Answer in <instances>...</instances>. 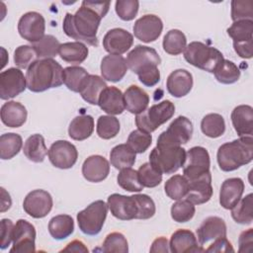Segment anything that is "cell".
I'll return each mask as SVG.
<instances>
[{"instance_id": "6da1fadb", "label": "cell", "mask_w": 253, "mask_h": 253, "mask_svg": "<svg viewBox=\"0 0 253 253\" xmlns=\"http://www.w3.org/2000/svg\"><path fill=\"white\" fill-rule=\"evenodd\" d=\"M110 5V2L84 0L75 14L66 13L62 24L63 32L77 42L97 46L98 28L109 12Z\"/></svg>"}, {"instance_id": "7a4b0ae2", "label": "cell", "mask_w": 253, "mask_h": 253, "mask_svg": "<svg viewBox=\"0 0 253 253\" xmlns=\"http://www.w3.org/2000/svg\"><path fill=\"white\" fill-rule=\"evenodd\" d=\"M27 88L32 92H43L63 84V68L52 58L36 60L26 72Z\"/></svg>"}, {"instance_id": "3957f363", "label": "cell", "mask_w": 253, "mask_h": 253, "mask_svg": "<svg viewBox=\"0 0 253 253\" xmlns=\"http://www.w3.org/2000/svg\"><path fill=\"white\" fill-rule=\"evenodd\" d=\"M216 159L219 168L230 172L250 163L253 159V138L242 136L230 142H225L218 147Z\"/></svg>"}, {"instance_id": "277c9868", "label": "cell", "mask_w": 253, "mask_h": 253, "mask_svg": "<svg viewBox=\"0 0 253 253\" xmlns=\"http://www.w3.org/2000/svg\"><path fill=\"white\" fill-rule=\"evenodd\" d=\"M186 153L181 146L156 145L149 154V163L161 174H173L185 165Z\"/></svg>"}, {"instance_id": "5b68a950", "label": "cell", "mask_w": 253, "mask_h": 253, "mask_svg": "<svg viewBox=\"0 0 253 253\" xmlns=\"http://www.w3.org/2000/svg\"><path fill=\"white\" fill-rule=\"evenodd\" d=\"M184 58L191 65L211 73H213L224 59L217 48L201 42H190L184 50Z\"/></svg>"}, {"instance_id": "8992f818", "label": "cell", "mask_w": 253, "mask_h": 253, "mask_svg": "<svg viewBox=\"0 0 253 253\" xmlns=\"http://www.w3.org/2000/svg\"><path fill=\"white\" fill-rule=\"evenodd\" d=\"M175 114V106L169 100L152 105L142 113L136 115L135 125L138 129L151 133L161 125L169 121Z\"/></svg>"}, {"instance_id": "52a82bcc", "label": "cell", "mask_w": 253, "mask_h": 253, "mask_svg": "<svg viewBox=\"0 0 253 253\" xmlns=\"http://www.w3.org/2000/svg\"><path fill=\"white\" fill-rule=\"evenodd\" d=\"M108 209V205L102 200L91 203L86 209L77 213L79 229L86 235L99 234L105 223Z\"/></svg>"}, {"instance_id": "ba28073f", "label": "cell", "mask_w": 253, "mask_h": 253, "mask_svg": "<svg viewBox=\"0 0 253 253\" xmlns=\"http://www.w3.org/2000/svg\"><path fill=\"white\" fill-rule=\"evenodd\" d=\"M193 124L184 116L177 117L168 126V128L160 133L157 138L156 145L181 146L190 141L193 134Z\"/></svg>"}, {"instance_id": "9c48e42d", "label": "cell", "mask_w": 253, "mask_h": 253, "mask_svg": "<svg viewBox=\"0 0 253 253\" xmlns=\"http://www.w3.org/2000/svg\"><path fill=\"white\" fill-rule=\"evenodd\" d=\"M186 165H184L183 176L188 180H196L211 176V159L208 150L203 146H194L186 153Z\"/></svg>"}, {"instance_id": "30bf717a", "label": "cell", "mask_w": 253, "mask_h": 253, "mask_svg": "<svg viewBox=\"0 0 253 253\" xmlns=\"http://www.w3.org/2000/svg\"><path fill=\"white\" fill-rule=\"evenodd\" d=\"M126 60L127 67L135 74L152 67H158L161 63V58L154 48L140 44L128 52Z\"/></svg>"}, {"instance_id": "8fae6325", "label": "cell", "mask_w": 253, "mask_h": 253, "mask_svg": "<svg viewBox=\"0 0 253 253\" xmlns=\"http://www.w3.org/2000/svg\"><path fill=\"white\" fill-rule=\"evenodd\" d=\"M111 213L121 220L138 219L139 208L135 195L125 196L121 194H112L107 201Z\"/></svg>"}, {"instance_id": "7c38bea8", "label": "cell", "mask_w": 253, "mask_h": 253, "mask_svg": "<svg viewBox=\"0 0 253 253\" xmlns=\"http://www.w3.org/2000/svg\"><path fill=\"white\" fill-rule=\"evenodd\" d=\"M36 228L26 219L16 221L13 229V246L10 253H30L36 251Z\"/></svg>"}, {"instance_id": "4fadbf2b", "label": "cell", "mask_w": 253, "mask_h": 253, "mask_svg": "<svg viewBox=\"0 0 253 253\" xmlns=\"http://www.w3.org/2000/svg\"><path fill=\"white\" fill-rule=\"evenodd\" d=\"M18 32L24 40L31 43L39 42L45 36V20L43 16L35 11L25 13L18 22Z\"/></svg>"}, {"instance_id": "5bb4252c", "label": "cell", "mask_w": 253, "mask_h": 253, "mask_svg": "<svg viewBox=\"0 0 253 253\" xmlns=\"http://www.w3.org/2000/svg\"><path fill=\"white\" fill-rule=\"evenodd\" d=\"M27 88V80L20 68L11 67L0 73V98L12 99Z\"/></svg>"}, {"instance_id": "9a60e30c", "label": "cell", "mask_w": 253, "mask_h": 253, "mask_svg": "<svg viewBox=\"0 0 253 253\" xmlns=\"http://www.w3.org/2000/svg\"><path fill=\"white\" fill-rule=\"evenodd\" d=\"M50 163L59 169H69L77 161L78 151L74 144L67 140L54 141L47 152Z\"/></svg>"}, {"instance_id": "2e32d148", "label": "cell", "mask_w": 253, "mask_h": 253, "mask_svg": "<svg viewBox=\"0 0 253 253\" xmlns=\"http://www.w3.org/2000/svg\"><path fill=\"white\" fill-rule=\"evenodd\" d=\"M53 201L51 195L42 189L30 192L23 202V209L34 218H42L51 211Z\"/></svg>"}, {"instance_id": "e0dca14e", "label": "cell", "mask_w": 253, "mask_h": 253, "mask_svg": "<svg viewBox=\"0 0 253 253\" xmlns=\"http://www.w3.org/2000/svg\"><path fill=\"white\" fill-rule=\"evenodd\" d=\"M132 29L134 37L147 43L156 41L160 37L163 30V23L158 16L146 14L135 21Z\"/></svg>"}, {"instance_id": "ac0fdd59", "label": "cell", "mask_w": 253, "mask_h": 253, "mask_svg": "<svg viewBox=\"0 0 253 253\" xmlns=\"http://www.w3.org/2000/svg\"><path fill=\"white\" fill-rule=\"evenodd\" d=\"M133 43V36L125 29L115 28L107 32L103 39V47L110 54L121 55Z\"/></svg>"}, {"instance_id": "d6986e66", "label": "cell", "mask_w": 253, "mask_h": 253, "mask_svg": "<svg viewBox=\"0 0 253 253\" xmlns=\"http://www.w3.org/2000/svg\"><path fill=\"white\" fill-rule=\"evenodd\" d=\"M110 173L109 161L101 155H91L85 159L82 165V175L92 183L104 181Z\"/></svg>"}, {"instance_id": "ffe728a7", "label": "cell", "mask_w": 253, "mask_h": 253, "mask_svg": "<svg viewBox=\"0 0 253 253\" xmlns=\"http://www.w3.org/2000/svg\"><path fill=\"white\" fill-rule=\"evenodd\" d=\"M226 224L221 217L209 216L197 229L198 242L201 246L219 237L226 236Z\"/></svg>"}, {"instance_id": "44dd1931", "label": "cell", "mask_w": 253, "mask_h": 253, "mask_svg": "<svg viewBox=\"0 0 253 253\" xmlns=\"http://www.w3.org/2000/svg\"><path fill=\"white\" fill-rule=\"evenodd\" d=\"M126 60L122 55L109 54L103 57L101 61L102 78L110 82L121 81L127 71Z\"/></svg>"}, {"instance_id": "7402d4cb", "label": "cell", "mask_w": 253, "mask_h": 253, "mask_svg": "<svg viewBox=\"0 0 253 253\" xmlns=\"http://www.w3.org/2000/svg\"><path fill=\"white\" fill-rule=\"evenodd\" d=\"M244 182L241 178L226 179L220 187L219 204L225 210H231L241 199L244 192Z\"/></svg>"}, {"instance_id": "603a6c76", "label": "cell", "mask_w": 253, "mask_h": 253, "mask_svg": "<svg viewBox=\"0 0 253 253\" xmlns=\"http://www.w3.org/2000/svg\"><path fill=\"white\" fill-rule=\"evenodd\" d=\"M170 251L173 253L204 252L205 249L198 243L195 234L189 229H178L171 235L169 242Z\"/></svg>"}, {"instance_id": "cb8c5ba5", "label": "cell", "mask_w": 253, "mask_h": 253, "mask_svg": "<svg viewBox=\"0 0 253 253\" xmlns=\"http://www.w3.org/2000/svg\"><path fill=\"white\" fill-rule=\"evenodd\" d=\"M193 87V76L186 69H176L167 77L166 88L175 98H182L190 93Z\"/></svg>"}, {"instance_id": "d4e9b609", "label": "cell", "mask_w": 253, "mask_h": 253, "mask_svg": "<svg viewBox=\"0 0 253 253\" xmlns=\"http://www.w3.org/2000/svg\"><path fill=\"white\" fill-rule=\"evenodd\" d=\"M98 105L110 116L121 115L126 109L124 94L119 88L115 86H107L102 91L99 97Z\"/></svg>"}, {"instance_id": "484cf974", "label": "cell", "mask_w": 253, "mask_h": 253, "mask_svg": "<svg viewBox=\"0 0 253 253\" xmlns=\"http://www.w3.org/2000/svg\"><path fill=\"white\" fill-rule=\"evenodd\" d=\"M231 122L234 130L242 136H252L253 133V109L249 105H239L231 113Z\"/></svg>"}, {"instance_id": "4316f807", "label": "cell", "mask_w": 253, "mask_h": 253, "mask_svg": "<svg viewBox=\"0 0 253 253\" xmlns=\"http://www.w3.org/2000/svg\"><path fill=\"white\" fill-rule=\"evenodd\" d=\"M0 115L2 123L8 127H20L26 123L28 112L20 102L8 101L2 105Z\"/></svg>"}, {"instance_id": "83f0119b", "label": "cell", "mask_w": 253, "mask_h": 253, "mask_svg": "<svg viewBox=\"0 0 253 253\" xmlns=\"http://www.w3.org/2000/svg\"><path fill=\"white\" fill-rule=\"evenodd\" d=\"M189 182L188 194L185 197L194 205H202L209 202L212 196L211 177L196 179Z\"/></svg>"}, {"instance_id": "f1b7e54d", "label": "cell", "mask_w": 253, "mask_h": 253, "mask_svg": "<svg viewBox=\"0 0 253 253\" xmlns=\"http://www.w3.org/2000/svg\"><path fill=\"white\" fill-rule=\"evenodd\" d=\"M126 109L131 113L138 115L147 109L149 103L148 94L136 85H130L124 93Z\"/></svg>"}, {"instance_id": "f546056e", "label": "cell", "mask_w": 253, "mask_h": 253, "mask_svg": "<svg viewBox=\"0 0 253 253\" xmlns=\"http://www.w3.org/2000/svg\"><path fill=\"white\" fill-rule=\"evenodd\" d=\"M94 131V119L90 115H80L75 117L69 126L68 134L74 140H85Z\"/></svg>"}, {"instance_id": "4dcf8cb0", "label": "cell", "mask_w": 253, "mask_h": 253, "mask_svg": "<svg viewBox=\"0 0 253 253\" xmlns=\"http://www.w3.org/2000/svg\"><path fill=\"white\" fill-rule=\"evenodd\" d=\"M23 152L29 160L35 163L42 162L48 152L43 136L40 133L29 136L24 143Z\"/></svg>"}, {"instance_id": "1f68e13d", "label": "cell", "mask_w": 253, "mask_h": 253, "mask_svg": "<svg viewBox=\"0 0 253 253\" xmlns=\"http://www.w3.org/2000/svg\"><path fill=\"white\" fill-rule=\"evenodd\" d=\"M106 87L107 84L102 77L89 74V76L84 81L79 93L82 99L87 103L91 105H98L99 97Z\"/></svg>"}, {"instance_id": "d6a6232c", "label": "cell", "mask_w": 253, "mask_h": 253, "mask_svg": "<svg viewBox=\"0 0 253 253\" xmlns=\"http://www.w3.org/2000/svg\"><path fill=\"white\" fill-rule=\"evenodd\" d=\"M88 47L81 42H64L60 44L59 56L65 62L71 64H80L88 56Z\"/></svg>"}, {"instance_id": "836d02e7", "label": "cell", "mask_w": 253, "mask_h": 253, "mask_svg": "<svg viewBox=\"0 0 253 253\" xmlns=\"http://www.w3.org/2000/svg\"><path fill=\"white\" fill-rule=\"evenodd\" d=\"M73 231L74 220L68 214L55 215L48 222V232L56 240H63L69 237Z\"/></svg>"}, {"instance_id": "e575fe53", "label": "cell", "mask_w": 253, "mask_h": 253, "mask_svg": "<svg viewBox=\"0 0 253 253\" xmlns=\"http://www.w3.org/2000/svg\"><path fill=\"white\" fill-rule=\"evenodd\" d=\"M136 158V153L126 144L116 145L110 152V162L118 170L131 167Z\"/></svg>"}, {"instance_id": "d590c367", "label": "cell", "mask_w": 253, "mask_h": 253, "mask_svg": "<svg viewBox=\"0 0 253 253\" xmlns=\"http://www.w3.org/2000/svg\"><path fill=\"white\" fill-rule=\"evenodd\" d=\"M203 133L211 138H217L225 131V122L221 115L211 113L206 115L201 122Z\"/></svg>"}, {"instance_id": "8d00e7d4", "label": "cell", "mask_w": 253, "mask_h": 253, "mask_svg": "<svg viewBox=\"0 0 253 253\" xmlns=\"http://www.w3.org/2000/svg\"><path fill=\"white\" fill-rule=\"evenodd\" d=\"M231 216L239 224H250L253 220V195L249 193L231 209Z\"/></svg>"}, {"instance_id": "74e56055", "label": "cell", "mask_w": 253, "mask_h": 253, "mask_svg": "<svg viewBox=\"0 0 253 253\" xmlns=\"http://www.w3.org/2000/svg\"><path fill=\"white\" fill-rule=\"evenodd\" d=\"M163 49L171 55H178L186 49L187 39L183 32L177 29L170 30L163 38Z\"/></svg>"}, {"instance_id": "f35d334b", "label": "cell", "mask_w": 253, "mask_h": 253, "mask_svg": "<svg viewBox=\"0 0 253 253\" xmlns=\"http://www.w3.org/2000/svg\"><path fill=\"white\" fill-rule=\"evenodd\" d=\"M23 146L22 136L15 132L4 133L0 136V158L8 160L16 156Z\"/></svg>"}, {"instance_id": "ab89813d", "label": "cell", "mask_w": 253, "mask_h": 253, "mask_svg": "<svg viewBox=\"0 0 253 253\" xmlns=\"http://www.w3.org/2000/svg\"><path fill=\"white\" fill-rule=\"evenodd\" d=\"M88 76L89 73L81 66H68L63 69V83L69 90L76 93L80 92Z\"/></svg>"}, {"instance_id": "60d3db41", "label": "cell", "mask_w": 253, "mask_h": 253, "mask_svg": "<svg viewBox=\"0 0 253 253\" xmlns=\"http://www.w3.org/2000/svg\"><path fill=\"white\" fill-rule=\"evenodd\" d=\"M60 42L52 35H45L42 40L32 43L37 51L39 59L52 58L59 53Z\"/></svg>"}, {"instance_id": "b9f144b4", "label": "cell", "mask_w": 253, "mask_h": 253, "mask_svg": "<svg viewBox=\"0 0 253 253\" xmlns=\"http://www.w3.org/2000/svg\"><path fill=\"white\" fill-rule=\"evenodd\" d=\"M164 190L171 200H182L188 194L189 182L183 175H174L165 182Z\"/></svg>"}, {"instance_id": "7bdbcfd3", "label": "cell", "mask_w": 253, "mask_h": 253, "mask_svg": "<svg viewBox=\"0 0 253 253\" xmlns=\"http://www.w3.org/2000/svg\"><path fill=\"white\" fill-rule=\"evenodd\" d=\"M213 74L219 83L233 84L238 81L240 77V70L234 62L228 59H223Z\"/></svg>"}, {"instance_id": "ee69618b", "label": "cell", "mask_w": 253, "mask_h": 253, "mask_svg": "<svg viewBox=\"0 0 253 253\" xmlns=\"http://www.w3.org/2000/svg\"><path fill=\"white\" fill-rule=\"evenodd\" d=\"M228 36L233 40V42H240L253 40V21L242 20L233 22L226 30Z\"/></svg>"}, {"instance_id": "f6af8a7d", "label": "cell", "mask_w": 253, "mask_h": 253, "mask_svg": "<svg viewBox=\"0 0 253 253\" xmlns=\"http://www.w3.org/2000/svg\"><path fill=\"white\" fill-rule=\"evenodd\" d=\"M120 128V122L114 116H100L97 121V134L103 139L114 138L119 133Z\"/></svg>"}, {"instance_id": "bcb514c9", "label": "cell", "mask_w": 253, "mask_h": 253, "mask_svg": "<svg viewBox=\"0 0 253 253\" xmlns=\"http://www.w3.org/2000/svg\"><path fill=\"white\" fill-rule=\"evenodd\" d=\"M117 181L119 186L127 192L135 193L143 189V186L139 182L137 171L131 167L122 169L117 177Z\"/></svg>"}, {"instance_id": "7dc6e473", "label": "cell", "mask_w": 253, "mask_h": 253, "mask_svg": "<svg viewBox=\"0 0 253 253\" xmlns=\"http://www.w3.org/2000/svg\"><path fill=\"white\" fill-rule=\"evenodd\" d=\"M196 212L195 205L187 199L178 200L171 207V217L177 222L190 221Z\"/></svg>"}, {"instance_id": "c3c4849f", "label": "cell", "mask_w": 253, "mask_h": 253, "mask_svg": "<svg viewBox=\"0 0 253 253\" xmlns=\"http://www.w3.org/2000/svg\"><path fill=\"white\" fill-rule=\"evenodd\" d=\"M152 143V135L140 129L132 130L126 140V144L135 152L143 153Z\"/></svg>"}, {"instance_id": "681fc988", "label": "cell", "mask_w": 253, "mask_h": 253, "mask_svg": "<svg viewBox=\"0 0 253 253\" xmlns=\"http://www.w3.org/2000/svg\"><path fill=\"white\" fill-rule=\"evenodd\" d=\"M38 59L37 51L32 44L20 45L14 51V62L20 69H28Z\"/></svg>"}, {"instance_id": "f907efd6", "label": "cell", "mask_w": 253, "mask_h": 253, "mask_svg": "<svg viewBox=\"0 0 253 253\" xmlns=\"http://www.w3.org/2000/svg\"><path fill=\"white\" fill-rule=\"evenodd\" d=\"M137 174L139 182L143 188H155L162 182V174L156 171L149 162L140 165Z\"/></svg>"}, {"instance_id": "816d5d0a", "label": "cell", "mask_w": 253, "mask_h": 253, "mask_svg": "<svg viewBox=\"0 0 253 253\" xmlns=\"http://www.w3.org/2000/svg\"><path fill=\"white\" fill-rule=\"evenodd\" d=\"M101 250L103 252L126 253L128 251V243L123 233L111 232L106 236Z\"/></svg>"}, {"instance_id": "f5cc1de1", "label": "cell", "mask_w": 253, "mask_h": 253, "mask_svg": "<svg viewBox=\"0 0 253 253\" xmlns=\"http://www.w3.org/2000/svg\"><path fill=\"white\" fill-rule=\"evenodd\" d=\"M231 19L233 22L242 20L253 21V1L252 0H232Z\"/></svg>"}, {"instance_id": "db71d44e", "label": "cell", "mask_w": 253, "mask_h": 253, "mask_svg": "<svg viewBox=\"0 0 253 253\" xmlns=\"http://www.w3.org/2000/svg\"><path fill=\"white\" fill-rule=\"evenodd\" d=\"M139 2L137 0H118L115 5L117 15L123 21H131L138 12Z\"/></svg>"}, {"instance_id": "11a10c76", "label": "cell", "mask_w": 253, "mask_h": 253, "mask_svg": "<svg viewBox=\"0 0 253 253\" xmlns=\"http://www.w3.org/2000/svg\"><path fill=\"white\" fill-rule=\"evenodd\" d=\"M135 196L139 208L138 219H148L152 217L156 211L154 201L148 195L145 194H136Z\"/></svg>"}, {"instance_id": "9f6ffc18", "label": "cell", "mask_w": 253, "mask_h": 253, "mask_svg": "<svg viewBox=\"0 0 253 253\" xmlns=\"http://www.w3.org/2000/svg\"><path fill=\"white\" fill-rule=\"evenodd\" d=\"M14 223L9 218L1 219V241L0 248L2 250L6 249L10 243L13 241V229Z\"/></svg>"}, {"instance_id": "6f0895ef", "label": "cell", "mask_w": 253, "mask_h": 253, "mask_svg": "<svg viewBox=\"0 0 253 253\" xmlns=\"http://www.w3.org/2000/svg\"><path fill=\"white\" fill-rule=\"evenodd\" d=\"M138 80L147 87H153L160 81V71L158 67H152L137 74Z\"/></svg>"}, {"instance_id": "680465c9", "label": "cell", "mask_w": 253, "mask_h": 253, "mask_svg": "<svg viewBox=\"0 0 253 253\" xmlns=\"http://www.w3.org/2000/svg\"><path fill=\"white\" fill-rule=\"evenodd\" d=\"M239 252H252L253 250V228H249L240 233L238 238Z\"/></svg>"}, {"instance_id": "91938a15", "label": "cell", "mask_w": 253, "mask_h": 253, "mask_svg": "<svg viewBox=\"0 0 253 253\" xmlns=\"http://www.w3.org/2000/svg\"><path fill=\"white\" fill-rule=\"evenodd\" d=\"M207 252H234V249L231 243L228 241L226 236L219 237L213 240V243L211 244L207 249Z\"/></svg>"}, {"instance_id": "94428289", "label": "cell", "mask_w": 253, "mask_h": 253, "mask_svg": "<svg viewBox=\"0 0 253 253\" xmlns=\"http://www.w3.org/2000/svg\"><path fill=\"white\" fill-rule=\"evenodd\" d=\"M233 48L237 55L242 58L250 59L253 55L252 52V40L240 42H233Z\"/></svg>"}, {"instance_id": "6125c7cd", "label": "cell", "mask_w": 253, "mask_h": 253, "mask_svg": "<svg viewBox=\"0 0 253 253\" xmlns=\"http://www.w3.org/2000/svg\"><path fill=\"white\" fill-rule=\"evenodd\" d=\"M170 251L169 248V243L167 238L161 236L156 238L150 247V252H162V253H167Z\"/></svg>"}, {"instance_id": "be15d7a7", "label": "cell", "mask_w": 253, "mask_h": 253, "mask_svg": "<svg viewBox=\"0 0 253 253\" xmlns=\"http://www.w3.org/2000/svg\"><path fill=\"white\" fill-rule=\"evenodd\" d=\"M63 252H88V248L85 244L80 240H73L66 245L65 248L62 249Z\"/></svg>"}, {"instance_id": "e7e4bbea", "label": "cell", "mask_w": 253, "mask_h": 253, "mask_svg": "<svg viewBox=\"0 0 253 253\" xmlns=\"http://www.w3.org/2000/svg\"><path fill=\"white\" fill-rule=\"evenodd\" d=\"M1 192H2V208H1V211H5L7 210L10 209L11 207V198L10 195L5 191L4 188H1Z\"/></svg>"}]
</instances>
